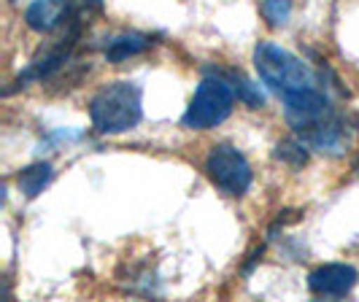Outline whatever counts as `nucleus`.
I'll return each mask as SVG.
<instances>
[{
  "label": "nucleus",
  "instance_id": "obj_11",
  "mask_svg": "<svg viewBox=\"0 0 359 302\" xmlns=\"http://www.w3.org/2000/svg\"><path fill=\"white\" fill-rule=\"evenodd\" d=\"M273 157L297 170V167H303V165L308 162V143L303 141V138H287V141H278L276 151H273Z\"/></svg>",
  "mask_w": 359,
  "mask_h": 302
},
{
  "label": "nucleus",
  "instance_id": "obj_4",
  "mask_svg": "<svg viewBox=\"0 0 359 302\" xmlns=\"http://www.w3.org/2000/svg\"><path fill=\"white\" fill-rule=\"evenodd\" d=\"M103 11V0H33L25 22L36 33H57L68 25H90Z\"/></svg>",
  "mask_w": 359,
  "mask_h": 302
},
{
  "label": "nucleus",
  "instance_id": "obj_3",
  "mask_svg": "<svg viewBox=\"0 0 359 302\" xmlns=\"http://www.w3.org/2000/svg\"><path fill=\"white\" fill-rule=\"evenodd\" d=\"M235 106V92L233 87L219 76H208L200 81V87L195 89L187 114L181 116V125L187 130H211V127L222 125Z\"/></svg>",
  "mask_w": 359,
  "mask_h": 302
},
{
  "label": "nucleus",
  "instance_id": "obj_6",
  "mask_svg": "<svg viewBox=\"0 0 359 302\" xmlns=\"http://www.w3.org/2000/svg\"><path fill=\"white\" fill-rule=\"evenodd\" d=\"M284 116H287L289 127L294 130L297 138H308L311 132H316L327 122L338 119L330 97L324 92H319L316 87H308L294 92V95H287L284 97Z\"/></svg>",
  "mask_w": 359,
  "mask_h": 302
},
{
  "label": "nucleus",
  "instance_id": "obj_8",
  "mask_svg": "<svg viewBox=\"0 0 359 302\" xmlns=\"http://www.w3.org/2000/svg\"><path fill=\"white\" fill-rule=\"evenodd\" d=\"M154 43H157V38L146 36V33H127V36H116L106 46V60L108 62H122V60H127V57H135V54L149 52Z\"/></svg>",
  "mask_w": 359,
  "mask_h": 302
},
{
  "label": "nucleus",
  "instance_id": "obj_9",
  "mask_svg": "<svg viewBox=\"0 0 359 302\" xmlns=\"http://www.w3.org/2000/svg\"><path fill=\"white\" fill-rule=\"evenodd\" d=\"M230 87H233L235 97L243 103V106L249 108H262L265 106V95H262V89H259V84H254V81H249L243 73H235V71H216Z\"/></svg>",
  "mask_w": 359,
  "mask_h": 302
},
{
  "label": "nucleus",
  "instance_id": "obj_10",
  "mask_svg": "<svg viewBox=\"0 0 359 302\" xmlns=\"http://www.w3.org/2000/svg\"><path fill=\"white\" fill-rule=\"evenodd\" d=\"M54 170L49 162H36V165H30V167H25L22 173L17 176V184L19 189L25 192V197H38L46 186H49V181H52Z\"/></svg>",
  "mask_w": 359,
  "mask_h": 302
},
{
  "label": "nucleus",
  "instance_id": "obj_2",
  "mask_svg": "<svg viewBox=\"0 0 359 302\" xmlns=\"http://www.w3.org/2000/svg\"><path fill=\"white\" fill-rule=\"evenodd\" d=\"M254 68L259 73L262 84H268L276 95L287 97V95H294L300 89L316 87V78L300 57H294L292 52L270 43V41H262L257 43L254 49Z\"/></svg>",
  "mask_w": 359,
  "mask_h": 302
},
{
  "label": "nucleus",
  "instance_id": "obj_7",
  "mask_svg": "<svg viewBox=\"0 0 359 302\" xmlns=\"http://www.w3.org/2000/svg\"><path fill=\"white\" fill-rule=\"evenodd\" d=\"M357 267L343 265V262L322 265L308 275V291L316 297H346L357 286Z\"/></svg>",
  "mask_w": 359,
  "mask_h": 302
},
{
  "label": "nucleus",
  "instance_id": "obj_1",
  "mask_svg": "<svg viewBox=\"0 0 359 302\" xmlns=\"http://www.w3.org/2000/svg\"><path fill=\"white\" fill-rule=\"evenodd\" d=\"M144 119V92L133 81H114L90 103V122L100 135H119Z\"/></svg>",
  "mask_w": 359,
  "mask_h": 302
},
{
  "label": "nucleus",
  "instance_id": "obj_12",
  "mask_svg": "<svg viewBox=\"0 0 359 302\" xmlns=\"http://www.w3.org/2000/svg\"><path fill=\"white\" fill-rule=\"evenodd\" d=\"M292 14V0H262V17L270 27H284Z\"/></svg>",
  "mask_w": 359,
  "mask_h": 302
},
{
  "label": "nucleus",
  "instance_id": "obj_5",
  "mask_svg": "<svg viewBox=\"0 0 359 302\" xmlns=\"http://www.w3.org/2000/svg\"><path fill=\"white\" fill-rule=\"evenodd\" d=\"M205 176L227 197H243L252 189V165L230 143H216L205 157Z\"/></svg>",
  "mask_w": 359,
  "mask_h": 302
}]
</instances>
